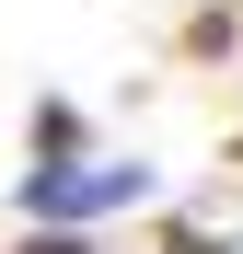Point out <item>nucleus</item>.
I'll list each match as a JSON object with an SVG mask.
<instances>
[{
	"mask_svg": "<svg viewBox=\"0 0 243 254\" xmlns=\"http://www.w3.org/2000/svg\"><path fill=\"white\" fill-rule=\"evenodd\" d=\"M162 174H151V162H70V150H47V162H35V174H23V220L35 231H81V220H104V208H139Z\"/></svg>",
	"mask_w": 243,
	"mask_h": 254,
	"instance_id": "1",
	"label": "nucleus"
}]
</instances>
